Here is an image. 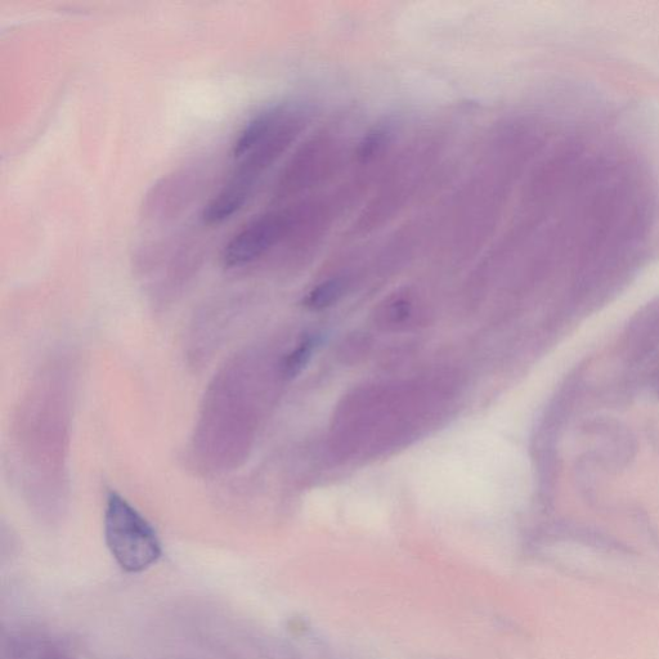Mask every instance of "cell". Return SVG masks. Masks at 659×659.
<instances>
[{
  "mask_svg": "<svg viewBox=\"0 0 659 659\" xmlns=\"http://www.w3.org/2000/svg\"><path fill=\"white\" fill-rule=\"evenodd\" d=\"M103 523L107 548L123 571L140 573L159 562L163 548L158 533L119 493L107 495Z\"/></svg>",
  "mask_w": 659,
  "mask_h": 659,
  "instance_id": "obj_1",
  "label": "cell"
},
{
  "mask_svg": "<svg viewBox=\"0 0 659 659\" xmlns=\"http://www.w3.org/2000/svg\"><path fill=\"white\" fill-rule=\"evenodd\" d=\"M299 209L271 210L257 215L235 232L222 250L227 270H242L267 258L273 250L293 239L299 221Z\"/></svg>",
  "mask_w": 659,
  "mask_h": 659,
  "instance_id": "obj_2",
  "label": "cell"
},
{
  "mask_svg": "<svg viewBox=\"0 0 659 659\" xmlns=\"http://www.w3.org/2000/svg\"><path fill=\"white\" fill-rule=\"evenodd\" d=\"M201 178L203 174L195 168L168 174L147 194L142 205L143 217L155 222L176 218L199 194Z\"/></svg>",
  "mask_w": 659,
  "mask_h": 659,
  "instance_id": "obj_3",
  "label": "cell"
},
{
  "mask_svg": "<svg viewBox=\"0 0 659 659\" xmlns=\"http://www.w3.org/2000/svg\"><path fill=\"white\" fill-rule=\"evenodd\" d=\"M345 290V282L340 279H334L318 285L317 288L309 291L304 306L313 311H321L327 307L333 306L342 297Z\"/></svg>",
  "mask_w": 659,
  "mask_h": 659,
  "instance_id": "obj_4",
  "label": "cell"
},
{
  "mask_svg": "<svg viewBox=\"0 0 659 659\" xmlns=\"http://www.w3.org/2000/svg\"><path fill=\"white\" fill-rule=\"evenodd\" d=\"M316 342L312 338L303 340L294 351H291L281 363V374L286 379H293L303 371L311 361Z\"/></svg>",
  "mask_w": 659,
  "mask_h": 659,
  "instance_id": "obj_5",
  "label": "cell"
},
{
  "mask_svg": "<svg viewBox=\"0 0 659 659\" xmlns=\"http://www.w3.org/2000/svg\"><path fill=\"white\" fill-rule=\"evenodd\" d=\"M19 659H66L64 654L58 652L56 648L47 647L46 644H42V647L28 648L21 652V657Z\"/></svg>",
  "mask_w": 659,
  "mask_h": 659,
  "instance_id": "obj_6",
  "label": "cell"
}]
</instances>
